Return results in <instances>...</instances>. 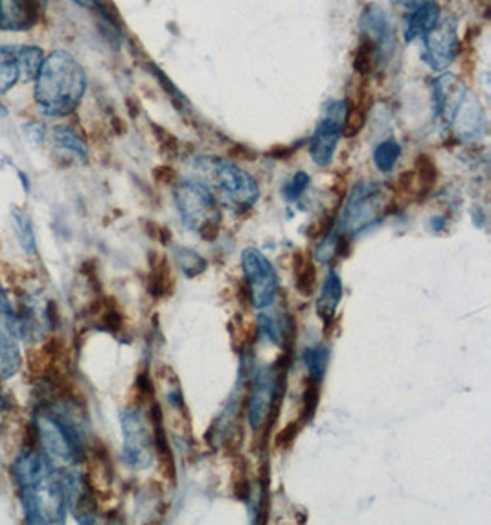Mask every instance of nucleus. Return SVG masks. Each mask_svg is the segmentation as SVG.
<instances>
[{
	"mask_svg": "<svg viewBox=\"0 0 491 525\" xmlns=\"http://www.w3.org/2000/svg\"><path fill=\"white\" fill-rule=\"evenodd\" d=\"M414 179H416V190H418V198L420 196H427L433 190L436 181H438V168L434 163L433 157L427 153H420L414 161Z\"/></svg>",
	"mask_w": 491,
	"mask_h": 525,
	"instance_id": "22",
	"label": "nucleus"
},
{
	"mask_svg": "<svg viewBox=\"0 0 491 525\" xmlns=\"http://www.w3.org/2000/svg\"><path fill=\"white\" fill-rule=\"evenodd\" d=\"M400 157L401 146L396 140H383L381 144H377L376 150H374V163H376L377 170L383 174L392 172Z\"/></svg>",
	"mask_w": 491,
	"mask_h": 525,
	"instance_id": "27",
	"label": "nucleus"
},
{
	"mask_svg": "<svg viewBox=\"0 0 491 525\" xmlns=\"http://www.w3.org/2000/svg\"><path fill=\"white\" fill-rule=\"evenodd\" d=\"M157 240H159L160 244L162 245L172 244V231H170L168 227H162V225H160L159 236H157Z\"/></svg>",
	"mask_w": 491,
	"mask_h": 525,
	"instance_id": "40",
	"label": "nucleus"
},
{
	"mask_svg": "<svg viewBox=\"0 0 491 525\" xmlns=\"http://www.w3.org/2000/svg\"><path fill=\"white\" fill-rule=\"evenodd\" d=\"M34 83L37 109L50 118L70 117L87 91L85 70L65 50H54L46 56Z\"/></svg>",
	"mask_w": 491,
	"mask_h": 525,
	"instance_id": "2",
	"label": "nucleus"
},
{
	"mask_svg": "<svg viewBox=\"0 0 491 525\" xmlns=\"http://www.w3.org/2000/svg\"><path fill=\"white\" fill-rule=\"evenodd\" d=\"M23 365L15 310L8 295L0 288V380L12 378Z\"/></svg>",
	"mask_w": 491,
	"mask_h": 525,
	"instance_id": "9",
	"label": "nucleus"
},
{
	"mask_svg": "<svg viewBox=\"0 0 491 525\" xmlns=\"http://www.w3.org/2000/svg\"><path fill=\"white\" fill-rule=\"evenodd\" d=\"M232 492L236 500L249 503L252 496L251 479H249V465L243 459V455H238L234 468H232Z\"/></svg>",
	"mask_w": 491,
	"mask_h": 525,
	"instance_id": "26",
	"label": "nucleus"
},
{
	"mask_svg": "<svg viewBox=\"0 0 491 525\" xmlns=\"http://www.w3.org/2000/svg\"><path fill=\"white\" fill-rule=\"evenodd\" d=\"M175 201L186 227L206 242H216L221 229V212L210 188L201 181L186 179L175 188Z\"/></svg>",
	"mask_w": 491,
	"mask_h": 525,
	"instance_id": "3",
	"label": "nucleus"
},
{
	"mask_svg": "<svg viewBox=\"0 0 491 525\" xmlns=\"http://www.w3.org/2000/svg\"><path fill=\"white\" fill-rule=\"evenodd\" d=\"M381 52L376 43L368 37V35L361 34L359 41H357V48H355L354 56V70L355 74H359L361 78H368L372 76L377 69V63L381 61Z\"/></svg>",
	"mask_w": 491,
	"mask_h": 525,
	"instance_id": "21",
	"label": "nucleus"
},
{
	"mask_svg": "<svg viewBox=\"0 0 491 525\" xmlns=\"http://www.w3.org/2000/svg\"><path fill=\"white\" fill-rule=\"evenodd\" d=\"M243 273H245V284L251 292V303L262 310L265 306L275 301L280 288V280L276 275L273 264L263 257L258 249H245L243 251Z\"/></svg>",
	"mask_w": 491,
	"mask_h": 525,
	"instance_id": "6",
	"label": "nucleus"
},
{
	"mask_svg": "<svg viewBox=\"0 0 491 525\" xmlns=\"http://www.w3.org/2000/svg\"><path fill=\"white\" fill-rule=\"evenodd\" d=\"M381 207L383 203L379 185H361L355 188L344 214V229L352 234L361 231L365 225L377 220V212Z\"/></svg>",
	"mask_w": 491,
	"mask_h": 525,
	"instance_id": "10",
	"label": "nucleus"
},
{
	"mask_svg": "<svg viewBox=\"0 0 491 525\" xmlns=\"http://www.w3.org/2000/svg\"><path fill=\"white\" fill-rule=\"evenodd\" d=\"M328 349L326 347H311V349L304 352V363L309 369V378L322 382L324 380V374L328 369Z\"/></svg>",
	"mask_w": 491,
	"mask_h": 525,
	"instance_id": "29",
	"label": "nucleus"
},
{
	"mask_svg": "<svg viewBox=\"0 0 491 525\" xmlns=\"http://www.w3.org/2000/svg\"><path fill=\"white\" fill-rule=\"evenodd\" d=\"M341 301H343V280L337 271H330L322 284L317 301V314L324 321V327L328 328L332 325L337 306Z\"/></svg>",
	"mask_w": 491,
	"mask_h": 525,
	"instance_id": "15",
	"label": "nucleus"
},
{
	"mask_svg": "<svg viewBox=\"0 0 491 525\" xmlns=\"http://www.w3.org/2000/svg\"><path fill=\"white\" fill-rule=\"evenodd\" d=\"M153 177H155V181H159L162 185H172L177 179V172L170 164H160L153 170Z\"/></svg>",
	"mask_w": 491,
	"mask_h": 525,
	"instance_id": "37",
	"label": "nucleus"
},
{
	"mask_svg": "<svg viewBox=\"0 0 491 525\" xmlns=\"http://www.w3.org/2000/svg\"><path fill=\"white\" fill-rule=\"evenodd\" d=\"M440 19V6L433 0H425L422 6L412 10V15L405 30V41L412 43L423 39L434 28V24Z\"/></svg>",
	"mask_w": 491,
	"mask_h": 525,
	"instance_id": "16",
	"label": "nucleus"
},
{
	"mask_svg": "<svg viewBox=\"0 0 491 525\" xmlns=\"http://www.w3.org/2000/svg\"><path fill=\"white\" fill-rule=\"evenodd\" d=\"M153 131H157L155 135H157L160 146H162V152H168L170 155H175V153L179 152V140L175 139L170 131H166L160 126H153Z\"/></svg>",
	"mask_w": 491,
	"mask_h": 525,
	"instance_id": "35",
	"label": "nucleus"
},
{
	"mask_svg": "<svg viewBox=\"0 0 491 525\" xmlns=\"http://www.w3.org/2000/svg\"><path fill=\"white\" fill-rule=\"evenodd\" d=\"M70 2H74V4H78V6H83V8H92V6L96 4V0H70Z\"/></svg>",
	"mask_w": 491,
	"mask_h": 525,
	"instance_id": "41",
	"label": "nucleus"
},
{
	"mask_svg": "<svg viewBox=\"0 0 491 525\" xmlns=\"http://www.w3.org/2000/svg\"><path fill=\"white\" fill-rule=\"evenodd\" d=\"M484 124H486V120H484V113H482L479 100L473 94H466V98L458 107L449 128H455L460 139L469 140L477 139L479 135L484 133Z\"/></svg>",
	"mask_w": 491,
	"mask_h": 525,
	"instance_id": "13",
	"label": "nucleus"
},
{
	"mask_svg": "<svg viewBox=\"0 0 491 525\" xmlns=\"http://www.w3.org/2000/svg\"><path fill=\"white\" fill-rule=\"evenodd\" d=\"M466 87L455 74L444 72L433 82V102L438 118L449 128L458 107L466 98Z\"/></svg>",
	"mask_w": 491,
	"mask_h": 525,
	"instance_id": "12",
	"label": "nucleus"
},
{
	"mask_svg": "<svg viewBox=\"0 0 491 525\" xmlns=\"http://www.w3.org/2000/svg\"><path fill=\"white\" fill-rule=\"evenodd\" d=\"M320 398V382L308 378L306 385H304V393H302V413H300V422L306 424L309 420L315 417L317 408H319Z\"/></svg>",
	"mask_w": 491,
	"mask_h": 525,
	"instance_id": "30",
	"label": "nucleus"
},
{
	"mask_svg": "<svg viewBox=\"0 0 491 525\" xmlns=\"http://www.w3.org/2000/svg\"><path fill=\"white\" fill-rule=\"evenodd\" d=\"M227 157L232 163H251V161H256L258 153L252 152L251 148H247L243 144H236V146L229 148Z\"/></svg>",
	"mask_w": 491,
	"mask_h": 525,
	"instance_id": "36",
	"label": "nucleus"
},
{
	"mask_svg": "<svg viewBox=\"0 0 491 525\" xmlns=\"http://www.w3.org/2000/svg\"><path fill=\"white\" fill-rule=\"evenodd\" d=\"M195 170L236 209H251L260 198L258 183L234 163L217 157H199L195 159Z\"/></svg>",
	"mask_w": 491,
	"mask_h": 525,
	"instance_id": "4",
	"label": "nucleus"
},
{
	"mask_svg": "<svg viewBox=\"0 0 491 525\" xmlns=\"http://www.w3.org/2000/svg\"><path fill=\"white\" fill-rule=\"evenodd\" d=\"M175 257H177V262L179 266L183 269L184 275L188 279H194V277H199L205 273L206 268H208V262L201 255H197L192 249H186V247H179L175 251Z\"/></svg>",
	"mask_w": 491,
	"mask_h": 525,
	"instance_id": "28",
	"label": "nucleus"
},
{
	"mask_svg": "<svg viewBox=\"0 0 491 525\" xmlns=\"http://www.w3.org/2000/svg\"><path fill=\"white\" fill-rule=\"evenodd\" d=\"M392 2L398 4L401 8H405V10H416L418 6H422L425 0H392Z\"/></svg>",
	"mask_w": 491,
	"mask_h": 525,
	"instance_id": "39",
	"label": "nucleus"
},
{
	"mask_svg": "<svg viewBox=\"0 0 491 525\" xmlns=\"http://www.w3.org/2000/svg\"><path fill=\"white\" fill-rule=\"evenodd\" d=\"M135 391H137V400L133 406L144 409L149 408L155 402V385L151 382L148 371H142L138 374Z\"/></svg>",
	"mask_w": 491,
	"mask_h": 525,
	"instance_id": "31",
	"label": "nucleus"
},
{
	"mask_svg": "<svg viewBox=\"0 0 491 525\" xmlns=\"http://www.w3.org/2000/svg\"><path fill=\"white\" fill-rule=\"evenodd\" d=\"M297 152V148L293 146H275L273 150H269V157H273L276 161H284V159H289L293 153Z\"/></svg>",
	"mask_w": 491,
	"mask_h": 525,
	"instance_id": "38",
	"label": "nucleus"
},
{
	"mask_svg": "<svg viewBox=\"0 0 491 525\" xmlns=\"http://www.w3.org/2000/svg\"><path fill=\"white\" fill-rule=\"evenodd\" d=\"M13 231L17 236V242L23 247L26 255L37 253V242H35L34 225L32 218L23 209H13L12 212Z\"/></svg>",
	"mask_w": 491,
	"mask_h": 525,
	"instance_id": "24",
	"label": "nucleus"
},
{
	"mask_svg": "<svg viewBox=\"0 0 491 525\" xmlns=\"http://www.w3.org/2000/svg\"><path fill=\"white\" fill-rule=\"evenodd\" d=\"M124 433V459L133 470H144L153 465L155 446L153 433L142 413V408L131 406L122 413Z\"/></svg>",
	"mask_w": 491,
	"mask_h": 525,
	"instance_id": "5",
	"label": "nucleus"
},
{
	"mask_svg": "<svg viewBox=\"0 0 491 525\" xmlns=\"http://www.w3.org/2000/svg\"><path fill=\"white\" fill-rule=\"evenodd\" d=\"M423 58L434 70H446L460 52L457 21L453 17H440L433 30L423 37Z\"/></svg>",
	"mask_w": 491,
	"mask_h": 525,
	"instance_id": "8",
	"label": "nucleus"
},
{
	"mask_svg": "<svg viewBox=\"0 0 491 525\" xmlns=\"http://www.w3.org/2000/svg\"><path fill=\"white\" fill-rule=\"evenodd\" d=\"M333 220H335V212H324L322 216H319L315 222L309 225L308 234L309 238H315L320 240L324 236H328L332 231Z\"/></svg>",
	"mask_w": 491,
	"mask_h": 525,
	"instance_id": "32",
	"label": "nucleus"
},
{
	"mask_svg": "<svg viewBox=\"0 0 491 525\" xmlns=\"http://www.w3.org/2000/svg\"><path fill=\"white\" fill-rule=\"evenodd\" d=\"M309 185V175L306 172H298L286 187H284V198L287 201H295V199L300 198L304 194V190L308 188Z\"/></svg>",
	"mask_w": 491,
	"mask_h": 525,
	"instance_id": "33",
	"label": "nucleus"
},
{
	"mask_svg": "<svg viewBox=\"0 0 491 525\" xmlns=\"http://www.w3.org/2000/svg\"><path fill=\"white\" fill-rule=\"evenodd\" d=\"M346 113H348V104L343 100L332 102L324 109V115L320 118L319 126L315 129L311 142H309L311 159L320 168L330 166L333 161L339 139L343 137V122Z\"/></svg>",
	"mask_w": 491,
	"mask_h": 525,
	"instance_id": "7",
	"label": "nucleus"
},
{
	"mask_svg": "<svg viewBox=\"0 0 491 525\" xmlns=\"http://www.w3.org/2000/svg\"><path fill=\"white\" fill-rule=\"evenodd\" d=\"M45 50L35 45H24L19 47V67H21V78L26 82H34L39 70L45 63Z\"/></svg>",
	"mask_w": 491,
	"mask_h": 525,
	"instance_id": "25",
	"label": "nucleus"
},
{
	"mask_svg": "<svg viewBox=\"0 0 491 525\" xmlns=\"http://www.w3.org/2000/svg\"><path fill=\"white\" fill-rule=\"evenodd\" d=\"M372 104H374L372 94L363 87V91L359 93L357 100H355L354 107H352V109L348 107V113H346L343 122V137H346V139H354V137H357V135L363 131Z\"/></svg>",
	"mask_w": 491,
	"mask_h": 525,
	"instance_id": "18",
	"label": "nucleus"
},
{
	"mask_svg": "<svg viewBox=\"0 0 491 525\" xmlns=\"http://www.w3.org/2000/svg\"><path fill=\"white\" fill-rule=\"evenodd\" d=\"M148 290L153 297H170L175 290V277L166 255H151Z\"/></svg>",
	"mask_w": 491,
	"mask_h": 525,
	"instance_id": "17",
	"label": "nucleus"
},
{
	"mask_svg": "<svg viewBox=\"0 0 491 525\" xmlns=\"http://www.w3.org/2000/svg\"><path fill=\"white\" fill-rule=\"evenodd\" d=\"M52 140L56 144V148L61 152L70 153L72 157L85 161L87 155H89V148L85 144V140L81 139L80 135L69 128V126H58L54 128L52 133Z\"/></svg>",
	"mask_w": 491,
	"mask_h": 525,
	"instance_id": "23",
	"label": "nucleus"
},
{
	"mask_svg": "<svg viewBox=\"0 0 491 525\" xmlns=\"http://www.w3.org/2000/svg\"><path fill=\"white\" fill-rule=\"evenodd\" d=\"M12 474L28 524H61L65 520L63 476L46 461L39 446L24 444L13 461Z\"/></svg>",
	"mask_w": 491,
	"mask_h": 525,
	"instance_id": "1",
	"label": "nucleus"
},
{
	"mask_svg": "<svg viewBox=\"0 0 491 525\" xmlns=\"http://www.w3.org/2000/svg\"><path fill=\"white\" fill-rule=\"evenodd\" d=\"M19 80H21L19 47L0 45V94L12 91Z\"/></svg>",
	"mask_w": 491,
	"mask_h": 525,
	"instance_id": "20",
	"label": "nucleus"
},
{
	"mask_svg": "<svg viewBox=\"0 0 491 525\" xmlns=\"http://www.w3.org/2000/svg\"><path fill=\"white\" fill-rule=\"evenodd\" d=\"M300 428H302V422H300V419L295 420V422H291V424H287L286 428L276 435V448H280V450H287V448H291L293 443H295V439L298 437Z\"/></svg>",
	"mask_w": 491,
	"mask_h": 525,
	"instance_id": "34",
	"label": "nucleus"
},
{
	"mask_svg": "<svg viewBox=\"0 0 491 525\" xmlns=\"http://www.w3.org/2000/svg\"><path fill=\"white\" fill-rule=\"evenodd\" d=\"M361 34L368 35L376 43L381 56H385L389 52V48H392V45H394L392 26H390L389 19H387L385 12L376 4H370L363 12V17H361Z\"/></svg>",
	"mask_w": 491,
	"mask_h": 525,
	"instance_id": "14",
	"label": "nucleus"
},
{
	"mask_svg": "<svg viewBox=\"0 0 491 525\" xmlns=\"http://www.w3.org/2000/svg\"><path fill=\"white\" fill-rule=\"evenodd\" d=\"M293 277L298 293L311 297L317 288V266L304 251H295L293 255Z\"/></svg>",
	"mask_w": 491,
	"mask_h": 525,
	"instance_id": "19",
	"label": "nucleus"
},
{
	"mask_svg": "<svg viewBox=\"0 0 491 525\" xmlns=\"http://www.w3.org/2000/svg\"><path fill=\"white\" fill-rule=\"evenodd\" d=\"M43 13V0H0V32H30Z\"/></svg>",
	"mask_w": 491,
	"mask_h": 525,
	"instance_id": "11",
	"label": "nucleus"
}]
</instances>
